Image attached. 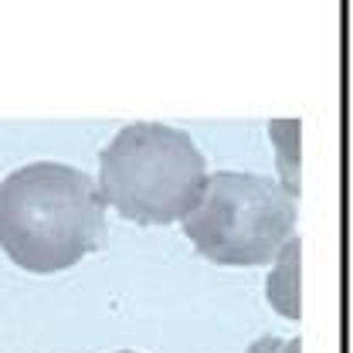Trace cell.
Instances as JSON below:
<instances>
[{"label": "cell", "mask_w": 353, "mask_h": 353, "mask_svg": "<svg viewBox=\"0 0 353 353\" xmlns=\"http://www.w3.org/2000/svg\"><path fill=\"white\" fill-rule=\"evenodd\" d=\"M105 238V204L85 170L41 160L0 180V252L24 272H65Z\"/></svg>", "instance_id": "1"}, {"label": "cell", "mask_w": 353, "mask_h": 353, "mask_svg": "<svg viewBox=\"0 0 353 353\" xmlns=\"http://www.w3.org/2000/svg\"><path fill=\"white\" fill-rule=\"evenodd\" d=\"M204 153L183 130L132 123L99 157V197L132 224H174L201 201Z\"/></svg>", "instance_id": "2"}, {"label": "cell", "mask_w": 353, "mask_h": 353, "mask_svg": "<svg viewBox=\"0 0 353 353\" xmlns=\"http://www.w3.org/2000/svg\"><path fill=\"white\" fill-rule=\"evenodd\" d=\"M296 231V194L279 180L241 170L208 174L183 234L214 265H265Z\"/></svg>", "instance_id": "3"}, {"label": "cell", "mask_w": 353, "mask_h": 353, "mask_svg": "<svg viewBox=\"0 0 353 353\" xmlns=\"http://www.w3.org/2000/svg\"><path fill=\"white\" fill-rule=\"evenodd\" d=\"M268 299L275 312L299 319V241L296 238H289L275 255V268L268 275Z\"/></svg>", "instance_id": "4"}, {"label": "cell", "mask_w": 353, "mask_h": 353, "mask_svg": "<svg viewBox=\"0 0 353 353\" xmlns=\"http://www.w3.org/2000/svg\"><path fill=\"white\" fill-rule=\"evenodd\" d=\"M272 146H275V167L282 176L279 183L289 194H299V119H275Z\"/></svg>", "instance_id": "5"}, {"label": "cell", "mask_w": 353, "mask_h": 353, "mask_svg": "<svg viewBox=\"0 0 353 353\" xmlns=\"http://www.w3.org/2000/svg\"><path fill=\"white\" fill-rule=\"evenodd\" d=\"M119 353H132V350H119Z\"/></svg>", "instance_id": "6"}]
</instances>
